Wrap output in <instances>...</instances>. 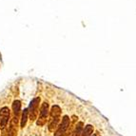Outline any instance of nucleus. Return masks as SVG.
Masks as SVG:
<instances>
[{"label": "nucleus", "mask_w": 136, "mask_h": 136, "mask_svg": "<svg viewBox=\"0 0 136 136\" xmlns=\"http://www.w3.org/2000/svg\"><path fill=\"white\" fill-rule=\"evenodd\" d=\"M93 132V127L91 125H88L85 127L84 130L82 131V133L80 136H90Z\"/></svg>", "instance_id": "7"}, {"label": "nucleus", "mask_w": 136, "mask_h": 136, "mask_svg": "<svg viewBox=\"0 0 136 136\" xmlns=\"http://www.w3.org/2000/svg\"><path fill=\"white\" fill-rule=\"evenodd\" d=\"M49 104L47 102H44L40 108V114H39V119L37 121L38 126H43L47 122L48 116H49Z\"/></svg>", "instance_id": "3"}, {"label": "nucleus", "mask_w": 136, "mask_h": 136, "mask_svg": "<svg viewBox=\"0 0 136 136\" xmlns=\"http://www.w3.org/2000/svg\"><path fill=\"white\" fill-rule=\"evenodd\" d=\"M69 126V117L68 115H65L62 119V122L57 127L56 131L54 132V136H64Z\"/></svg>", "instance_id": "4"}, {"label": "nucleus", "mask_w": 136, "mask_h": 136, "mask_svg": "<svg viewBox=\"0 0 136 136\" xmlns=\"http://www.w3.org/2000/svg\"><path fill=\"white\" fill-rule=\"evenodd\" d=\"M39 103H40V97L34 98L30 104V108H29L28 111L30 114V120L31 122L36 120L37 115H38V108H39Z\"/></svg>", "instance_id": "2"}, {"label": "nucleus", "mask_w": 136, "mask_h": 136, "mask_svg": "<svg viewBox=\"0 0 136 136\" xmlns=\"http://www.w3.org/2000/svg\"><path fill=\"white\" fill-rule=\"evenodd\" d=\"M82 129H83V123L82 122H79V123L77 124L76 128H75L74 132L72 133V136H80L81 133H82Z\"/></svg>", "instance_id": "10"}, {"label": "nucleus", "mask_w": 136, "mask_h": 136, "mask_svg": "<svg viewBox=\"0 0 136 136\" xmlns=\"http://www.w3.org/2000/svg\"><path fill=\"white\" fill-rule=\"evenodd\" d=\"M10 110L7 107H4L0 110V128L4 129L7 126L10 118Z\"/></svg>", "instance_id": "5"}, {"label": "nucleus", "mask_w": 136, "mask_h": 136, "mask_svg": "<svg viewBox=\"0 0 136 136\" xmlns=\"http://www.w3.org/2000/svg\"><path fill=\"white\" fill-rule=\"evenodd\" d=\"M13 112H14V114H15V116L17 117V115L19 114V112H20V110H21V103H20V101L15 100L14 102H13Z\"/></svg>", "instance_id": "8"}, {"label": "nucleus", "mask_w": 136, "mask_h": 136, "mask_svg": "<svg viewBox=\"0 0 136 136\" xmlns=\"http://www.w3.org/2000/svg\"><path fill=\"white\" fill-rule=\"evenodd\" d=\"M50 121H49V130L50 131H53L55 128H57V125H58V122H59L60 115H61V108H60L59 106L54 105L51 110V112H50Z\"/></svg>", "instance_id": "1"}, {"label": "nucleus", "mask_w": 136, "mask_h": 136, "mask_svg": "<svg viewBox=\"0 0 136 136\" xmlns=\"http://www.w3.org/2000/svg\"><path fill=\"white\" fill-rule=\"evenodd\" d=\"M28 115H29V111L28 108L24 110L23 113H22V117H21V128H24L27 124V120H28Z\"/></svg>", "instance_id": "9"}, {"label": "nucleus", "mask_w": 136, "mask_h": 136, "mask_svg": "<svg viewBox=\"0 0 136 136\" xmlns=\"http://www.w3.org/2000/svg\"><path fill=\"white\" fill-rule=\"evenodd\" d=\"M17 125H18V118L14 116L10 121V128L8 131V136H16L17 135Z\"/></svg>", "instance_id": "6"}]
</instances>
